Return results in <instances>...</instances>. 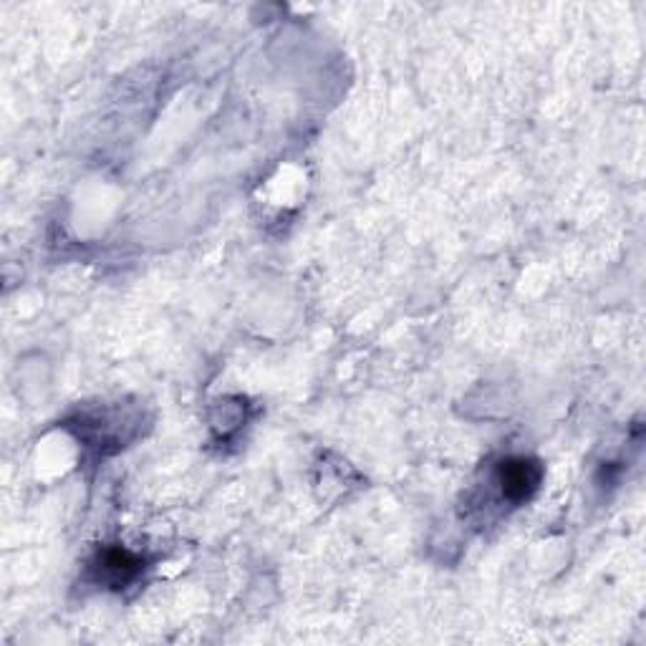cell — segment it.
<instances>
[{
    "label": "cell",
    "instance_id": "1",
    "mask_svg": "<svg viewBox=\"0 0 646 646\" xmlns=\"http://www.w3.org/2000/svg\"><path fill=\"white\" fill-rule=\"evenodd\" d=\"M541 465L525 457H515V460H505L498 470V480L503 485V495L513 503L530 498L541 485Z\"/></svg>",
    "mask_w": 646,
    "mask_h": 646
},
{
    "label": "cell",
    "instance_id": "2",
    "mask_svg": "<svg viewBox=\"0 0 646 646\" xmlns=\"http://www.w3.org/2000/svg\"><path fill=\"white\" fill-rule=\"evenodd\" d=\"M139 558H134L132 553L127 551H106L104 556H101V573H104L106 578L112 583H127L132 581L134 576L139 573Z\"/></svg>",
    "mask_w": 646,
    "mask_h": 646
}]
</instances>
